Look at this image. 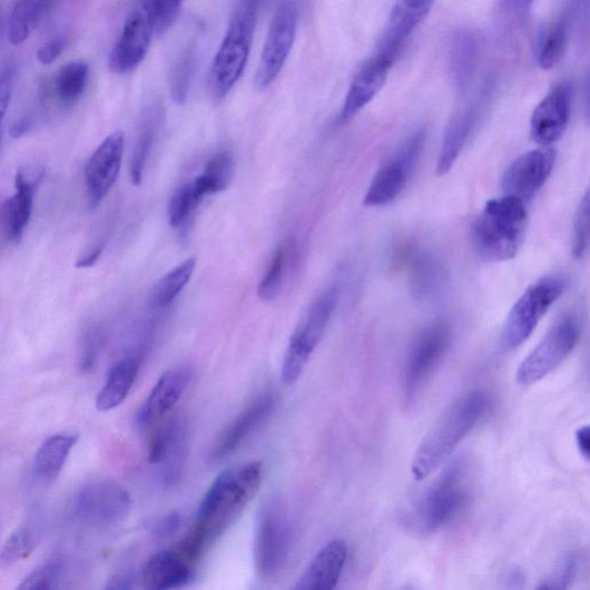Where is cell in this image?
I'll use <instances>...</instances> for the list:
<instances>
[{"mask_svg": "<svg viewBox=\"0 0 590 590\" xmlns=\"http://www.w3.org/2000/svg\"><path fill=\"white\" fill-rule=\"evenodd\" d=\"M262 464L247 463L223 471L208 489L198 509L192 533L182 542L198 560L258 495Z\"/></svg>", "mask_w": 590, "mask_h": 590, "instance_id": "obj_1", "label": "cell"}, {"mask_svg": "<svg viewBox=\"0 0 590 590\" xmlns=\"http://www.w3.org/2000/svg\"><path fill=\"white\" fill-rule=\"evenodd\" d=\"M485 408L487 398L479 390L450 405L418 447L410 466L413 478L422 481L434 474L475 429Z\"/></svg>", "mask_w": 590, "mask_h": 590, "instance_id": "obj_2", "label": "cell"}, {"mask_svg": "<svg viewBox=\"0 0 590 590\" xmlns=\"http://www.w3.org/2000/svg\"><path fill=\"white\" fill-rule=\"evenodd\" d=\"M526 229L525 202L505 195L485 204L475 224V243L487 261L513 260L524 244Z\"/></svg>", "mask_w": 590, "mask_h": 590, "instance_id": "obj_3", "label": "cell"}, {"mask_svg": "<svg viewBox=\"0 0 590 590\" xmlns=\"http://www.w3.org/2000/svg\"><path fill=\"white\" fill-rule=\"evenodd\" d=\"M258 13V10L242 4L235 10L209 72V87L216 100H223L241 81L248 62Z\"/></svg>", "mask_w": 590, "mask_h": 590, "instance_id": "obj_4", "label": "cell"}, {"mask_svg": "<svg viewBox=\"0 0 590 590\" xmlns=\"http://www.w3.org/2000/svg\"><path fill=\"white\" fill-rule=\"evenodd\" d=\"M468 501L469 487L464 467L451 466L418 501L411 524L421 533H437L462 516Z\"/></svg>", "mask_w": 590, "mask_h": 590, "instance_id": "obj_5", "label": "cell"}, {"mask_svg": "<svg viewBox=\"0 0 590 590\" xmlns=\"http://www.w3.org/2000/svg\"><path fill=\"white\" fill-rule=\"evenodd\" d=\"M567 282L560 274H552L530 285L511 309L502 332L505 351L521 346L545 317L550 308L561 298Z\"/></svg>", "mask_w": 590, "mask_h": 590, "instance_id": "obj_6", "label": "cell"}, {"mask_svg": "<svg viewBox=\"0 0 590 590\" xmlns=\"http://www.w3.org/2000/svg\"><path fill=\"white\" fill-rule=\"evenodd\" d=\"M339 300L336 287L328 290L310 307L290 340L281 378L284 384L292 385L297 382L317 349L331 320Z\"/></svg>", "mask_w": 590, "mask_h": 590, "instance_id": "obj_7", "label": "cell"}, {"mask_svg": "<svg viewBox=\"0 0 590 590\" xmlns=\"http://www.w3.org/2000/svg\"><path fill=\"white\" fill-rule=\"evenodd\" d=\"M132 499L122 484L98 479L86 483L72 505L73 516L81 523L105 528L121 524L130 515Z\"/></svg>", "mask_w": 590, "mask_h": 590, "instance_id": "obj_8", "label": "cell"}, {"mask_svg": "<svg viewBox=\"0 0 590 590\" xmlns=\"http://www.w3.org/2000/svg\"><path fill=\"white\" fill-rule=\"evenodd\" d=\"M579 339L580 324L573 315L560 320L520 364L517 382L529 386L545 379L574 352Z\"/></svg>", "mask_w": 590, "mask_h": 590, "instance_id": "obj_9", "label": "cell"}, {"mask_svg": "<svg viewBox=\"0 0 590 590\" xmlns=\"http://www.w3.org/2000/svg\"><path fill=\"white\" fill-rule=\"evenodd\" d=\"M451 345V330L444 322L426 328L411 346L405 367L403 390L407 404L417 398L432 373L443 362Z\"/></svg>", "mask_w": 590, "mask_h": 590, "instance_id": "obj_10", "label": "cell"}, {"mask_svg": "<svg viewBox=\"0 0 590 590\" xmlns=\"http://www.w3.org/2000/svg\"><path fill=\"white\" fill-rule=\"evenodd\" d=\"M426 133L411 134L395 156L373 176L365 195L366 207H383L400 198L423 149Z\"/></svg>", "mask_w": 590, "mask_h": 590, "instance_id": "obj_11", "label": "cell"}, {"mask_svg": "<svg viewBox=\"0 0 590 590\" xmlns=\"http://www.w3.org/2000/svg\"><path fill=\"white\" fill-rule=\"evenodd\" d=\"M298 8L283 0L274 12L257 72V86L268 88L276 81L293 48L298 32Z\"/></svg>", "mask_w": 590, "mask_h": 590, "instance_id": "obj_12", "label": "cell"}, {"mask_svg": "<svg viewBox=\"0 0 590 590\" xmlns=\"http://www.w3.org/2000/svg\"><path fill=\"white\" fill-rule=\"evenodd\" d=\"M284 511L276 502L261 509L255 536L254 561L262 577L281 571L290 552V527Z\"/></svg>", "mask_w": 590, "mask_h": 590, "instance_id": "obj_13", "label": "cell"}, {"mask_svg": "<svg viewBox=\"0 0 590 590\" xmlns=\"http://www.w3.org/2000/svg\"><path fill=\"white\" fill-rule=\"evenodd\" d=\"M556 159V150L548 147L520 156L504 173L502 187L505 195L524 202L532 199L552 175Z\"/></svg>", "mask_w": 590, "mask_h": 590, "instance_id": "obj_14", "label": "cell"}, {"mask_svg": "<svg viewBox=\"0 0 590 590\" xmlns=\"http://www.w3.org/2000/svg\"><path fill=\"white\" fill-rule=\"evenodd\" d=\"M155 36L147 10L142 2L126 20L123 32L110 53L113 73L127 74L145 61Z\"/></svg>", "mask_w": 590, "mask_h": 590, "instance_id": "obj_15", "label": "cell"}, {"mask_svg": "<svg viewBox=\"0 0 590 590\" xmlns=\"http://www.w3.org/2000/svg\"><path fill=\"white\" fill-rule=\"evenodd\" d=\"M573 101L574 90L567 83L543 98L530 118V136L537 144L548 147L561 139L571 116Z\"/></svg>", "mask_w": 590, "mask_h": 590, "instance_id": "obj_16", "label": "cell"}, {"mask_svg": "<svg viewBox=\"0 0 590 590\" xmlns=\"http://www.w3.org/2000/svg\"><path fill=\"white\" fill-rule=\"evenodd\" d=\"M125 146L123 132L107 137L90 157L86 167V182L91 206L102 202L120 175Z\"/></svg>", "mask_w": 590, "mask_h": 590, "instance_id": "obj_17", "label": "cell"}, {"mask_svg": "<svg viewBox=\"0 0 590 590\" xmlns=\"http://www.w3.org/2000/svg\"><path fill=\"white\" fill-rule=\"evenodd\" d=\"M198 563L183 546L163 550L149 558L144 567L143 583L147 589L168 590L183 587Z\"/></svg>", "mask_w": 590, "mask_h": 590, "instance_id": "obj_18", "label": "cell"}, {"mask_svg": "<svg viewBox=\"0 0 590 590\" xmlns=\"http://www.w3.org/2000/svg\"><path fill=\"white\" fill-rule=\"evenodd\" d=\"M393 59L379 53L365 64L354 77L341 112V122L353 120L376 98L388 81Z\"/></svg>", "mask_w": 590, "mask_h": 590, "instance_id": "obj_19", "label": "cell"}, {"mask_svg": "<svg viewBox=\"0 0 590 590\" xmlns=\"http://www.w3.org/2000/svg\"><path fill=\"white\" fill-rule=\"evenodd\" d=\"M273 407L274 398L271 393H263L249 404L214 443L211 459L221 460L230 456L269 418Z\"/></svg>", "mask_w": 590, "mask_h": 590, "instance_id": "obj_20", "label": "cell"}, {"mask_svg": "<svg viewBox=\"0 0 590 590\" xmlns=\"http://www.w3.org/2000/svg\"><path fill=\"white\" fill-rule=\"evenodd\" d=\"M348 549L343 540L325 544L295 585V590H331L337 587L347 561Z\"/></svg>", "mask_w": 590, "mask_h": 590, "instance_id": "obj_21", "label": "cell"}, {"mask_svg": "<svg viewBox=\"0 0 590 590\" xmlns=\"http://www.w3.org/2000/svg\"><path fill=\"white\" fill-rule=\"evenodd\" d=\"M189 380L190 371L187 368L167 371L152 388L149 397L137 413V425L147 428L160 421L181 401Z\"/></svg>", "mask_w": 590, "mask_h": 590, "instance_id": "obj_22", "label": "cell"}, {"mask_svg": "<svg viewBox=\"0 0 590 590\" xmlns=\"http://www.w3.org/2000/svg\"><path fill=\"white\" fill-rule=\"evenodd\" d=\"M44 175L45 170L37 165L25 167L17 171L16 192L7 206V226L13 242L22 239L30 221L35 192L38 184L42 182Z\"/></svg>", "mask_w": 590, "mask_h": 590, "instance_id": "obj_23", "label": "cell"}, {"mask_svg": "<svg viewBox=\"0 0 590 590\" xmlns=\"http://www.w3.org/2000/svg\"><path fill=\"white\" fill-rule=\"evenodd\" d=\"M78 437L76 434H58L48 439L38 448L33 464L35 479L45 484L52 483L67 462Z\"/></svg>", "mask_w": 590, "mask_h": 590, "instance_id": "obj_24", "label": "cell"}, {"mask_svg": "<svg viewBox=\"0 0 590 590\" xmlns=\"http://www.w3.org/2000/svg\"><path fill=\"white\" fill-rule=\"evenodd\" d=\"M477 123V112L468 109L457 113L448 123L439 155L437 172L444 175L455 167Z\"/></svg>", "mask_w": 590, "mask_h": 590, "instance_id": "obj_25", "label": "cell"}, {"mask_svg": "<svg viewBox=\"0 0 590 590\" xmlns=\"http://www.w3.org/2000/svg\"><path fill=\"white\" fill-rule=\"evenodd\" d=\"M435 0H398L393 9L384 41L402 48L406 39L415 32L427 16Z\"/></svg>", "mask_w": 590, "mask_h": 590, "instance_id": "obj_26", "label": "cell"}, {"mask_svg": "<svg viewBox=\"0 0 590 590\" xmlns=\"http://www.w3.org/2000/svg\"><path fill=\"white\" fill-rule=\"evenodd\" d=\"M139 370L140 361L135 358H125L114 364L108 373L105 386L98 393L96 408L109 411L122 405L127 398Z\"/></svg>", "mask_w": 590, "mask_h": 590, "instance_id": "obj_27", "label": "cell"}, {"mask_svg": "<svg viewBox=\"0 0 590 590\" xmlns=\"http://www.w3.org/2000/svg\"><path fill=\"white\" fill-rule=\"evenodd\" d=\"M481 53L479 36L471 30L459 32L451 46V69L457 85L464 87L474 75Z\"/></svg>", "mask_w": 590, "mask_h": 590, "instance_id": "obj_28", "label": "cell"}, {"mask_svg": "<svg viewBox=\"0 0 590 590\" xmlns=\"http://www.w3.org/2000/svg\"><path fill=\"white\" fill-rule=\"evenodd\" d=\"M51 0H20L10 23V41L23 45L49 8Z\"/></svg>", "mask_w": 590, "mask_h": 590, "instance_id": "obj_29", "label": "cell"}, {"mask_svg": "<svg viewBox=\"0 0 590 590\" xmlns=\"http://www.w3.org/2000/svg\"><path fill=\"white\" fill-rule=\"evenodd\" d=\"M207 194L196 181L183 185L173 194L168 208L169 223L174 229L183 228L199 208Z\"/></svg>", "mask_w": 590, "mask_h": 590, "instance_id": "obj_30", "label": "cell"}, {"mask_svg": "<svg viewBox=\"0 0 590 590\" xmlns=\"http://www.w3.org/2000/svg\"><path fill=\"white\" fill-rule=\"evenodd\" d=\"M184 440V427L179 421H172L156 432L149 445V462L162 465L170 460L176 463Z\"/></svg>", "mask_w": 590, "mask_h": 590, "instance_id": "obj_31", "label": "cell"}, {"mask_svg": "<svg viewBox=\"0 0 590 590\" xmlns=\"http://www.w3.org/2000/svg\"><path fill=\"white\" fill-rule=\"evenodd\" d=\"M195 267L196 260L190 258L168 272L153 288L152 305L157 308H163L179 297L189 283Z\"/></svg>", "mask_w": 590, "mask_h": 590, "instance_id": "obj_32", "label": "cell"}, {"mask_svg": "<svg viewBox=\"0 0 590 590\" xmlns=\"http://www.w3.org/2000/svg\"><path fill=\"white\" fill-rule=\"evenodd\" d=\"M89 76V67L84 62H73L58 72L54 91L64 103H73L84 94Z\"/></svg>", "mask_w": 590, "mask_h": 590, "instance_id": "obj_33", "label": "cell"}, {"mask_svg": "<svg viewBox=\"0 0 590 590\" xmlns=\"http://www.w3.org/2000/svg\"><path fill=\"white\" fill-rule=\"evenodd\" d=\"M234 162L229 151H220L211 157L204 173L196 176L207 195L225 190L233 179Z\"/></svg>", "mask_w": 590, "mask_h": 590, "instance_id": "obj_34", "label": "cell"}, {"mask_svg": "<svg viewBox=\"0 0 590 590\" xmlns=\"http://www.w3.org/2000/svg\"><path fill=\"white\" fill-rule=\"evenodd\" d=\"M568 44V28L565 22H558L552 28L542 33L539 41V65L549 71L556 67L566 51Z\"/></svg>", "mask_w": 590, "mask_h": 590, "instance_id": "obj_35", "label": "cell"}, {"mask_svg": "<svg viewBox=\"0 0 590 590\" xmlns=\"http://www.w3.org/2000/svg\"><path fill=\"white\" fill-rule=\"evenodd\" d=\"M288 248L281 246L273 254L269 268L259 285V297L263 302H272L278 298L285 276Z\"/></svg>", "mask_w": 590, "mask_h": 590, "instance_id": "obj_36", "label": "cell"}, {"mask_svg": "<svg viewBox=\"0 0 590 590\" xmlns=\"http://www.w3.org/2000/svg\"><path fill=\"white\" fill-rule=\"evenodd\" d=\"M413 285L415 290L426 295L435 291L441 283L442 270L439 262L426 253H420L413 262Z\"/></svg>", "mask_w": 590, "mask_h": 590, "instance_id": "obj_37", "label": "cell"}, {"mask_svg": "<svg viewBox=\"0 0 590 590\" xmlns=\"http://www.w3.org/2000/svg\"><path fill=\"white\" fill-rule=\"evenodd\" d=\"M185 0H143L156 36L164 35L179 17Z\"/></svg>", "mask_w": 590, "mask_h": 590, "instance_id": "obj_38", "label": "cell"}, {"mask_svg": "<svg viewBox=\"0 0 590 590\" xmlns=\"http://www.w3.org/2000/svg\"><path fill=\"white\" fill-rule=\"evenodd\" d=\"M156 133V125L153 120H149L143 127L135 148L133 150L131 161V180L133 185L139 186L143 182V175L146 168V163L151 152L153 137Z\"/></svg>", "mask_w": 590, "mask_h": 590, "instance_id": "obj_39", "label": "cell"}, {"mask_svg": "<svg viewBox=\"0 0 590 590\" xmlns=\"http://www.w3.org/2000/svg\"><path fill=\"white\" fill-rule=\"evenodd\" d=\"M34 548V537L27 527H19L7 540L2 553H0V564L12 566L22 562L30 555Z\"/></svg>", "mask_w": 590, "mask_h": 590, "instance_id": "obj_40", "label": "cell"}, {"mask_svg": "<svg viewBox=\"0 0 590 590\" xmlns=\"http://www.w3.org/2000/svg\"><path fill=\"white\" fill-rule=\"evenodd\" d=\"M64 574L62 562L50 561L39 565L27 576L19 589L22 590H49L58 587Z\"/></svg>", "mask_w": 590, "mask_h": 590, "instance_id": "obj_41", "label": "cell"}, {"mask_svg": "<svg viewBox=\"0 0 590 590\" xmlns=\"http://www.w3.org/2000/svg\"><path fill=\"white\" fill-rule=\"evenodd\" d=\"M193 73L192 53L186 52L175 63L171 72L170 90L175 105L183 106L188 96Z\"/></svg>", "mask_w": 590, "mask_h": 590, "instance_id": "obj_42", "label": "cell"}, {"mask_svg": "<svg viewBox=\"0 0 590 590\" xmlns=\"http://www.w3.org/2000/svg\"><path fill=\"white\" fill-rule=\"evenodd\" d=\"M589 247V193L580 201L575 219L574 255L582 259Z\"/></svg>", "mask_w": 590, "mask_h": 590, "instance_id": "obj_43", "label": "cell"}, {"mask_svg": "<svg viewBox=\"0 0 590 590\" xmlns=\"http://www.w3.org/2000/svg\"><path fill=\"white\" fill-rule=\"evenodd\" d=\"M183 518L182 515L176 513H171L167 516H163L159 520H156L152 525V533L155 537L159 538H169L173 536L176 530L182 526Z\"/></svg>", "mask_w": 590, "mask_h": 590, "instance_id": "obj_44", "label": "cell"}, {"mask_svg": "<svg viewBox=\"0 0 590 590\" xmlns=\"http://www.w3.org/2000/svg\"><path fill=\"white\" fill-rule=\"evenodd\" d=\"M576 560L568 558L565 564L561 567L560 571L553 576L552 579H549L545 583L540 586V589H560L566 588L567 582L571 581L576 573Z\"/></svg>", "mask_w": 590, "mask_h": 590, "instance_id": "obj_45", "label": "cell"}, {"mask_svg": "<svg viewBox=\"0 0 590 590\" xmlns=\"http://www.w3.org/2000/svg\"><path fill=\"white\" fill-rule=\"evenodd\" d=\"M66 47V39L64 37H57L52 39L49 44L44 46L41 49L37 52V59L39 63H42L45 65L52 64L56 59L61 56L63 50Z\"/></svg>", "mask_w": 590, "mask_h": 590, "instance_id": "obj_46", "label": "cell"}, {"mask_svg": "<svg viewBox=\"0 0 590 590\" xmlns=\"http://www.w3.org/2000/svg\"><path fill=\"white\" fill-rule=\"evenodd\" d=\"M102 253V246H97L94 249H90L88 253L83 255V258L81 260L76 262V267L82 269L93 267L98 261V259H100Z\"/></svg>", "mask_w": 590, "mask_h": 590, "instance_id": "obj_47", "label": "cell"}, {"mask_svg": "<svg viewBox=\"0 0 590 590\" xmlns=\"http://www.w3.org/2000/svg\"><path fill=\"white\" fill-rule=\"evenodd\" d=\"M576 439H577V444H578V447H579V450L581 452V455L583 456V458L586 460H588L589 459V445H588V442H589V427L588 426L581 427L577 431Z\"/></svg>", "mask_w": 590, "mask_h": 590, "instance_id": "obj_48", "label": "cell"}, {"mask_svg": "<svg viewBox=\"0 0 590 590\" xmlns=\"http://www.w3.org/2000/svg\"><path fill=\"white\" fill-rule=\"evenodd\" d=\"M532 3L533 0H503L505 9L513 10L517 14H525Z\"/></svg>", "mask_w": 590, "mask_h": 590, "instance_id": "obj_49", "label": "cell"}, {"mask_svg": "<svg viewBox=\"0 0 590 590\" xmlns=\"http://www.w3.org/2000/svg\"><path fill=\"white\" fill-rule=\"evenodd\" d=\"M29 122L27 120L20 121L15 123L11 130V133L14 137L24 135L29 130Z\"/></svg>", "mask_w": 590, "mask_h": 590, "instance_id": "obj_50", "label": "cell"}, {"mask_svg": "<svg viewBox=\"0 0 590 590\" xmlns=\"http://www.w3.org/2000/svg\"><path fill=\"white\" fill-rule=\"evenodd\" d=\"M10 98L5 95L0 94V127H2V123L4 120V115L7 113V110L9 108Z\"/></svg>", "mask_w": 590, "mask_h": 590, "instance_id": "obj_51", "label": "cell"}, {"mask_svg": "<svg viewBox=\"0 0 590 590\" xmlns=\"http://www.w3.org/2000/svg\"><path fill=\"white\" fill-rule=\"evenodd\" d=\"M266 0H239V4L251 8L254 10H260Z\"/></svg>", "mask_w": 590, "mask_h": 590, "instance_id": "obj_52", "label": "cell"}]
</instances>
